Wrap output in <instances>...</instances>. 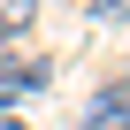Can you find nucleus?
<instances>
[{"label": "nucleus", "instance_id": "4", "mask_svg": "<svg viewBox=\"0 0 130 130\" xmlns=\"http://www.w3.org/2000/svg\"><path fill=\"white\" fill-rule=\"evenodd\" d=\"M84 15H92V23H115V15H122V0H84Z\"/></svg>", "mask_w": 130, "mask_h": 130}, {"label": "nucleus", "instance_id": "5", "mask_svg": "<svg viewBox=\"0 0 130 130\" xmlns=\"http://www.w3.org/2000/svg\"><path fill=\"white\" fill-rule=\"evenodd\" d=\"M0 130H23V122H15V115H0Z\"/></svg>", "mask_w": 130, "mask_h": 130}, {"label": "nucleus", "instance_id": "3", "mask_svg": "<svg viewBox=\"0 0 130 130\" xmlns=\"http://www.w3.org/2000/svg\"><path fill=\"white\" fill-rule=\"evenodd\" d=\"M31 23H38V0H0V38H15Z\"/></svg>", "mask_w": 130, "mask_h": 130}, {"label": "nucleus", "instance_id": "1", "mask_svg": "<svg viewBox=\"0 0 130 130\" xmlns=\"http://www.w3.org/2000/svg\"><path fill=\"white\" fill-rule=\"evenodd\" d=\"M122 107H130V84H122V77H107V84L92 92V107H84V122H77V130H122Z\"/></svg>", "mask_w": 130, "mask_h": 130}, {"label": "nucleus", "instance_id": "2", "mask_svg": "<svg viewBox=\"0 0 130 130\" xmlns=\"http://www.w3.org/2000/svg\"><path fill=\"white\" fill-rule=\"evenodd\" d=\"M0 84H8V92H46V84H54V61H23V54H0Z\"/></svg>", "mask_w": 130, "mask_h": 130}]
</instances>
